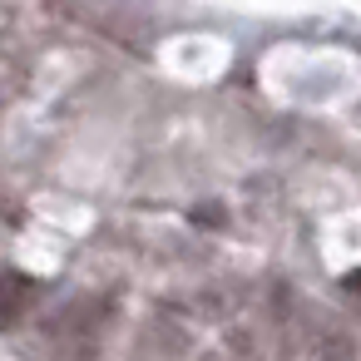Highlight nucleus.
<instances>
[{"instance_id": "obj_1", "label": "nucleus", "mask_w": 361, "mask_h": 361, "mask_svg": "<svg viewBox=\"0 0 361 361\" xmlns=\"http://www.w3.org/2000/svg\"><path fill=\"white\" fill-rule=\"evenodd\" d=\"M277 322H282L287 346L302 351V361H361L351 326L322 302H302L287 292V312H277Z\"/></svg>"}, {"instance_id": "obj_2", "label": "nucleus", "mask_w": 361, "mask_h": 361, "mask_svg": "<svg viewBox=\"0 0 361 361\" xmlns=\"http://www.w3.org/2000/svg\"><path fill=\"white\" fill-rule=\"evenodd\" d=\"M109 297L104 292H90V297H75L65 302L60 312H50L45 322V346L55 361H94L99 356V336L109 326Z\"/></svg>"}, {"instance_id": "obj_3", "label": "nucleus", "mask_w": 361, "mask_h": 361, "mask_svg": "<svg viewBox=\"0 0 361 361\" xmlns=\"http://www.w3.org/2000/svg\"><path fill=\"white\" fill-rule=\"evenodd\" d=\"M35 282L25 277V272H0V331H11L16 322H25V312L35 307Z\"/></svg>"}]
</instances>
